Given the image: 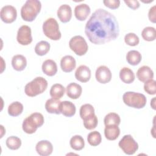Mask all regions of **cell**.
<instances>
[{
	"label": "cell",
	"instance_id": "cell-6",
	"mask_svg": "<svg viewBox=\"0 0 156 156\" xmlns=\"http://www.w3.org/2000/svg\"><path fill=\"white\" fill-rule=\"evenodd\" d=\"M43 32L45 36L52 40H59L62 34L57 20L53 18L47 19L43 24Z\"/></svg>",
	"mask_w": 156,
	"mask_h": 156
},
{
	"label": "cell",
	"instance_id": "cell-30",
	"mask_svg": "<svg viewBox=\"0 0 156 156\" xmlns=\"http://www.w3.org/2000/svg\"><path fill=\"white\" fill-rule=\"evenodd\" d=\"M50 49V44L46 41H40L35 47V53L40 56L46 55Z\"/></svg>",
	"mask_w": 156,
	"mask_h": 156
},
{
	"label": "cell",
	"instance_id": "cell-7",
	"mask_svg": "<svg viewBox=\"0 0 156 156\" xmlns=\"http://www.w3.org/2000/svg\"><path fill=\"white\" fill-rule=\"evenodd\" d=\"M69 46L79 56L85 55L88 49V46L86 40L80 35H76L72 37L69 41Z\"/></svg>",
	"mask_w": 156,
	"mask_h": 156
},
{
	"label": "cell",
	"instance_id": "cell-27",
	"mask_svg": "<svg viewBox=\"0 0 156 156\" xmlns=\"http://www.w3.org/2000/svg\"><path fill=\"white\" fill-rule=\"evenodd\" d=\"M65 87L60 83L54 84L50 89V96L54 99H60L65 94Z\"/></svg>",
	"mask_w": 156,
	"mask_h": 156
},
{
	"label": "cell",
	"instance_id": "cell-13",
	"mask_svg": "<svg viewBox=\"0 0 156 156\" xmlns=\"http://www.w3.org/2000/svg\"><path fill=\"white\" fill-rule=\"evenodd\" d=\"M75 77L79 82L85 83L91 78V70L86 65H80L76 70Z\"/></svg>",
	"mask_w": 156,
	"mask_h": 156
},
{
	"label": "cell",
	"instance_id": "cell-25",
	"mask_svg": "<svg viewBox=\"0 0 156 156\" xmlns=\"http://www.w3.org/2000/svg\"><path fill=\"white\" fill-rule=\"evenodd\" d=\"M95 115L94 109L92 105L85 104L82 105L80 108V116L83 121L88 120Z\"/></svg>",
	"mask_w": 156,
	"mask_h": 156
},
{
	"label": "cell",
	"instance_id": "cell-39",
	"mask_svg": "<svg viewBox=\"0 0 156 156\" xmlns=\"http://www.w3.org/2000/svg\"><path fill=\"white\" fill-rule=\"evenodd\" d=\"M126 4L130 9L133 10H136L140 7V2L136 0H132V1H124Z\"/></svg>",
	"mask_w": 156,
	"mask_h": 156
},
{
	"label": "cell",
	"instance_id": "cell-38",
	"mask_svg": "<svg viewBox=\"0 0 156 156\" xmlns=\"http://www.w3.org/2000/svg\"><path fill=\"white\" fill-rule=\"evenodd\" d=\"M104 4L107 7L111 9H116L119 7V0H105L103 1Z\"/></svg>",
	"mask_w": 156,
	"mask_h": 156
},
{
	"label": "cell",
	"instance_id": "cell-37",
	"mask_svg": "<svg viewBox=\"0 0 156 156\" xmlns=\"http://www.w3.org/2000/svg\"><path fill=\"white\" fill-rule=\"evenodd\" d=\"M98 117L96 115H94L93 118L88 120L83 121V126L85 128H86L88 130H92L95 129L98 125Z\"/></svg>",
	"mask_w": 156,
	"mask_h": 156
},
{
	"label": "cell",
	"instance_id": "cell-23",
	"mask_svg": "<svg viewBox=\"0 0 156 156\" xmlns=\"http://www.w3.org/2000/svg\"><path fill=\"white\" fill-rule=\"evenodd\" d=\"M120 134V129L118 126L109 125L105 126L104 129V135L105 138L110 141L116 140Z\"/></svg>",
	"mask_w": 156,
	"mask_h": 156
},
{
	"label": "cell",
	"instance_id": "cell-40",
	"mask_svg": "<svg viewBox=\"0 0 156 156\" xmlns=\"http://www.w3.org/2000/svg\"><path fill=\"white\" fill-rule=\"evenodd\" d=\"M155 10H156V6L154 5L149 9V13H148V17H149V21L154 23H155L156 22Z\"/></svg>",
	"mask_w": 156,
	"mask_h": 156
},
{
	"label": "cell",
	"instance_id": "cell-10",
	"mask_svg": "<svg viewBox=\"0 0 156 156\" xmlns=\"http://www.w3.org/2000/svg\"><path fill=\"white\" fill-rule=\"evenodd\" d=\"M0 16L1 20L4 23H12L16 19V9L15 7L10 5H5L1 9Z\"/></svg>",
	"mask_w": 156,
	"mask_h": 156
},
{
	"label": "cell",
	"instance_id": "cell-14",
	"mask_svg": "<svg viewBox=\"0 0 156 156\" xmlns=\"http://www.w3.org/2000/svg\"><path fill=\"white\" fill-rule=\"evenodd\" d=\"M57 16L60 21L63 23H68L72 17V10L68 4L60 5L57 10Z\"/></svg>",
	"mask_w": 156,
	"mask_h": 156
},
{
	"label": "cell",
	"instance_id": "cell-20",
	"mask_svg": "<svg viewBox=\"0 0 156 156\" xmlns=\"http://www.w3.org/2000/svg\"><path fill=\"white\" fill-rule=\"evenodd\" d=\"M41 69L43 72L48 76H53L57 72V64L51 59H48L44 61L42 64Z\"/></svg>",
	"mask_w": 156,
	"mask_h": 156
},
{
	"label": "cell",
	"instance_id": "cell-22",
	"mask_svg": "<svg viewBox=\"0 0 156 156\" xmlns=\"http://www.w3.org/2000/svg\"><path fill=\"white\" fill-rule=\"evenodd\" d=\"M60 111L61 113L66 117H71L76 113V108L75 105L68 101L61 102L60 104Z\"/></svg>",
	"mask_w": 156,
	"mask_h": 156
},
{
	"label": "cell",
	"instance_id": "cell-8",
	"mask_svg": "<svg viewBox=\"0 0 156 156\" xmlns=\"http://www.w3.org/2000/svg\"><path fill=\"white\" fill-rule=\"evenodd\" d=\"M119 147L127 155H133L138 149V144L130 135H124L118 143Z\"/></svg>",
	"mask_w": 156,
	"mask_h": 156
},
{
	"label": "cell",
	"instance_id": "cell-3",
	"mask_svg": "<svg viewBox=\"0 0 156 156\" xmlns=\"http://www.w3.org/2000/svg\"><path fill=\"white\" fill-rule=\"evenodd\" d=\"M44 117L40 113L35 112L27 116L23 121L22 127L23 131L28 134L35 133L38 127L44 124Z\"/></svg>",
	"mask_w": 156,
	"mask_h": 156
},
{
	"label": "cell",
	"instance_id": "cell-19",
	"mask_svg": "<svg viewBox=\"0 0 156 156\" xmlns=\"http://www.w3.org/2000/svg\"><path fill=\"white\" fill-rule=\"evenodd\" d=\"M60 104L61 101L59 99L52 98L46 101L45 103V108L49 113L59 115L61 113Z\"/></svg>",
	"mask_w": 156,
	"mask_h": 156
},
{
	"label": "cell",
	"instance_id": "cell-21",
	"mask_svg": "<svg viewBox=\"0 0 156 156\" xmlns=\"http://www.w3.org/2000/svg\"><path fill=\"white\" fill-rule=\"evenodd\" d=\"M12 65L15 70L21 71L24 70L27 66V60L23 55H15L12 57Z\"/></svg>",
	"mask_w": 156,
	"mask_h": 156
},
{
	"label": "cell",
	"instance_id": "cell-29",
	"mask_svg": "<svg viewBox=\"0 0 156 156\" xmlns=\"http://www.w3.org/2000/svg\"><path fill=\"white\" fill-rule=\"evenodd\" d=\"M70 146L72 149L76 151H80L85 146V141L82 136L80 135H74L73 136L69 141Z\"/></svg>",
	"mask_w": 156,
	"mask_h": 156
},
{
	"label": "cell",
	"instance_id": "cell-12",
	"mask_svg": "<svg viewBox=\"0 0 156 156\" xmlns=\"http://www.w3.org/2000/svg\"><path fill=\"white\" fill-rule=\"evenodd\" d=\"M37 152L41 156H48L52 154L53 146L52 143L48 140H41L35 146Z\"/></svg>",
	"mask_w": 156,
	"mask_h": 156
},
{
	"label": "cell",
	"instance_id": "cell-15",
	"mask_svg": "<svg viewBox=\"0 0 156 156\" xmlns=\"http://www.w3.org/2000/svg\"><path fill=\"white\" fill-rule=\"evenodd\" d=\"M91 9L87 4H80L74 9V15L77 20L84 21L90 14Z\"/></svg>",
	"mask_w": 156,
	"mask_h": 156
},
{
	"label": "cell",
	"instance_id": "cell-32",
	"mask_svg": "<svg viewBox=\"0 0 156 156\" xmlns=\"http://www.w3.org/2000/svg\"><path fill=\"white\" fill-rule=\"evenodd\" d=\"M105 126L109 125H116L119 126L121 122L120 116L116 113H109L105 115L104 119Z\"/></svg>",
	"mask_w": 156,
	"mask_h": 156
},
{
	"label": "cell",
	"instance_id": "cell-24",
	"mask_svg": "<svg viewBox=\"0 0 156 156\" xmlns=\"http://www.w3.org/2000/svg\"><path fill=\"white\" fill-rule=\"evenodd\" d=\"M119 78L125 83L130 84L135 80V74L133 71L127 68L124 67L119 71Z\"/></svg>",
	"mask_w": 156,
	"mask_h": 156
},
{
	"label": "cell",
	"instance_id": "cell-41",
	"mask_svg": "<svg viewBox=\"0 0 156 156\" xmlns=\"http://www.w3.org/2000/svg\"><path fill=\"white\" fill-rule=\"evenodd\" d=\"M155 98H154L151 101V105L152 107V108L154 110H155Z\"/></svg>",
	"mask_w": 156,
	"mask_h": 156
},
{
	"label": "cell",
	"instance_id": "cell-11",
	"mask_svg": "<svg viewBox=\"0 0 156 156\" xmlns=\"http://www.w3.org/2000/svg\"><path fill=\"white\" fill-rule=\"evenodd\" d=\"M95 77L98 82L105 84L111 80L112 73L107 66L101 65L96 69Z\"/></svg>",
	"mask_w": 156,
	"mask_h": 156
},
{
	"label": "cell",
	"instance_id": "cell-35",
	"mask_svg": "<svg viewBox=\"0 0 156 156\" xmlns=\"http://www.w3.org/2000/svg\"><path fill=\"white\" fill-rule=\"evenodd\" d=\"M125 43L130 46H135L139 44L140 40L138 37L134 33H128L124 37Z\"/></svg>",
	"mask_w": 156,
	"mask_h": 156
},
{
	"label": "cell",
	"instance_id": "cell-4",
	"mask_svg": "<svg viewBox=\"0 0 156 156\" xmlns=\"http://www.w3.org/2000/svg\"><path fill=\"white\" fill-rule=\"evenodd\" d=\"M47 87V80L43 77H37L26 85L24 93L29 97H34L43 93Z\"/></svg>",
	"mask_w": 156,
	"mask_h": 156
},
{
	"label": "cell",
	"instance_id": "cell-26",
	"mask_svg": "<svg viewBox=\"0 0 156 156\" xmlns=\"http://www.w3.org/2000/svg\"><path fill=\"white\" fill-rule=\"evenodd\" d=\"M142 56L140 52L136 50L129 51L126 54V60L129 64L132 66L138 65L141 61Z\"/></svg>",
	"mask_w": 156,
	"mask_h": 156
},
{
	"label": "cell",
	"instance_id": "cell-36",
	"mask_svg": "<svg viewBox=\"0 0 156 156\" xmlns=\"http://www.w3.org/2000/svg\"><path fill=\"white\" fill-rule=\"evenodd\" d=\"M144 90L149 94H151V95L155 94L156 93L155 80L152 79L145 82L144 85Z\"/></svg>",
	"mask_w": 156,
	"mask_h": 156
},
{
	"label": "cell",
	"instance_id": "cell-16",
	"mask_svg": "<svg viewBox=\"0 0 156 156\" xmlns=\"http://www.w3.org/2000/svg\"><path fill=\"white\" fill-rule=\"evenodd\" d=\"M76 66V60L71 55H65L60 60V67L63 72L70 73L74 69Z\"/></svg>",
	"mask_w": 156,
	"mask_h": 156
},
{
	"label": "cell",
	"instance_id": "cell-31",
	"mask_svg": "<svg viewBox=\"0 0 156 156\" xmlns=\"http://www.w3.org/2000/svg\"><path fill=\"white\" fill-rule=\"evenodd\" d=\"M141 36L143 38L147 41H152L155 40L156 31L153 27H146L141 32Z\"/></svg>",
	"mask_w": 156,
	"mask_h": 156
},
{
	"label": "cell",
	"instance_id": "cell-28",
	"mask_svg": "<svg viewBox=\"0 0 156 156\" xmlns=\"http://www.w3.org/2000/svg\"><path fill=\"white\" fill-rule=\"evenodd\" d=\"M23 108V105L21 103L15 101L9 105L8 113L11 116H18L22 113Z\"/></svg>",
	"mask_w": 156,
	"mask_h": 156
},
{
	"label": "cell",
	"instance_id": "cell-33",
	"mask_svg": "<svg viewBox=\"0 0 156 156\" xmlns=\"http://www.w3.org/2000/svg\"><path fill=\"white\" fill-rule=\"evenodd\" d=\"M5 144L7 147L11 150H17L21 146V140L15 136H11L7 138Z\"/></svg>",
	"mask_w": 156,
	"mask_h": 156
},
{
	"label": "cell",
	"instance_id": "cell-17",
	"mask_svg": "<svg viewBox=\"0 0 156 156\" xmlns=\"http://www.w3.org/2000/svg\"><path fill=\"white\" fill-rule=\"evenodd\" d=\"M82 92V87L75 82L70 83L66 86V93L68 98L71 99H78L81 96Z\"/></svg>",
	"mask_w": 156,
	"mask_h": 156
},
{
	"label": "cell",
	"instance_id": "cell-18",
	"mask_svg": "<svg viewBox=\"0 0 156 156\" xmlns=\"http://www.w3.org/2000/svg\"><path fill=\"white\" fill-rule=\"evenodd\" d=\"M136 77L140 81L145 82L149 79H153L154 72L149 66H143L137 70Z\"/></svg>",
	"mask_w": 156,
	"mask_h": 156
},
{
	"label": "cell",
	"instance_id": "cell-34",
	"mask_svg": "<svg viewBox=\"0 0 156 156\" xmlns=\"http://www.w3.org/2000/svg\"><path fill=\"white\" fill-rule=\"evenodd\" d=\"M88 143L93 146L99 145L102 141V136L101 133L98 131H93L90 132L87 136Z\"/></svg>",
	"mask_w": 156,
	"mask_h": 156
},
{
	"label": "cell",
	"instance_id": "cell-9",
	"mask_svg": "<svg viewBox=\"0 0 156 156\" xmlns=\"http://www.w3.org/2000/svg\"><path fill=\"white\" fill-rule=\"evenodd\" d=\"M16 40L20 44L23 46L30 44L32 41L30 27L27 25L21 26L18 30Z\"/></svg>",
	"mask_w": 156,
	"mask_h": 156
},
{
	"label": "cell",
	"instance_id": "cell-5",
	"mask_svg": "<svg viewBox=\"0 0 156 156\" xmlns=\"http://www.w3.org/2000/svg\"><path fill=\"white\" fill-rule=\"evenodd\" d=\"M122 99L126 105L135 108H143L147 102L146 96L141 93L133 91H127L122 96Z\"/></svg>",
	"mask_w": 156,
	"mask_h": 156
},
{
	"label": "cell",
	"instance_id": "cell-1",
	"mask_svg": "<svg viewBox=\"0 0 156 156\" xmlns=\"http://www.w3.org/2000/svg\"><path fill=\"white\" fill-rule=\"evenodd\" d=\"M85 33L91 43L105 44L116 40L119 36L118 22L112 13L103 9H98L87 22Z\"/></svg>",
	"mask_w": 156,
	"mask_h": 156
},
{
	"label": "cell",
	"instance_id": "cell-2",
	"mask_svg": "<svg viewBox=\"0 0 156 156\" xmlns=\"http://www.w3.org/2000/svg\"><path fill=\"white\" fill-rule=\"evenodd\" d=\"M41 4L38 0H27L21 9V16L23 20L33 21L40 13Z\"/></svg>",
	"mask_w": 156,
	"mask_h": 156
}]
</instances>
